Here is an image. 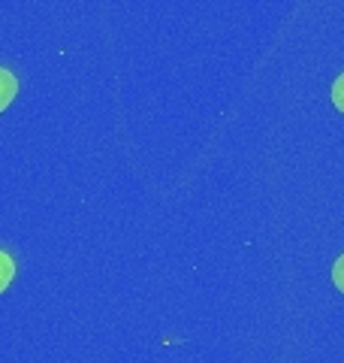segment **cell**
I'll list each match as a JSON object with an SVG mask.
<instances>
[{
  "mask_svg": "<svg viewBox=\"0 0 344 363\" xmlns=\"http://www.w3.org/2000/svg\"><path fill=\"white\" fill-rule=\"evenodd\" d=\"M16 88H18L16 76L9 73V70H4V67H0V112H4L9 104H13V97H16Z\"/></svg>",
  "mask_w": 344,
  "mask_h": 363,
  "instance_id": "6da1fadb",
  "label": "cell"
},
{
  "mask_svg": "<svg viewBox=\"0 0 344 363\" xmlns=\"http://www.w3.org/2000/svg\"><path fill=\"white\" fill-rule=\"evenodd\" d=\"M16 276V264H13V257H9L6 252H0V291H4L9 281H13Z\"/></svg>",
  "mask_w": 344,
  "mask_h": 363,
  "instance_id": "7a4b0ae2",
  "label": "cell"
},
{
  "mask_svg": "<svg viewBox=\"0 0 344 363\" xmlns=\"http://www.w3.org/2000/svg\"><path fill=\"white\" fill-rule=\"evenodd\" d=\"M332 104L344 112V73L336 79V85H332Z\"/></svg>",
  "mask_w": 344,
  "mask_h": 363,
  "instance_id": "3957f363",
  "label": "cell"
},
{
  "mask_svg": "<svg viewBox=\"0 0 344 363\" xmlns=\"http://www.w3.org/2000/svg\"><path fill=\"white\" fill-rule=\"evenodd\" d=\"M332 279H336L338 291H344V255L336 260V267H332Z\"/></svg>",
  "mask_w": 344,
  "mask_h": 363,
  "instance_id": "277c9868",
  "label": "cell"
}]
</instances>
